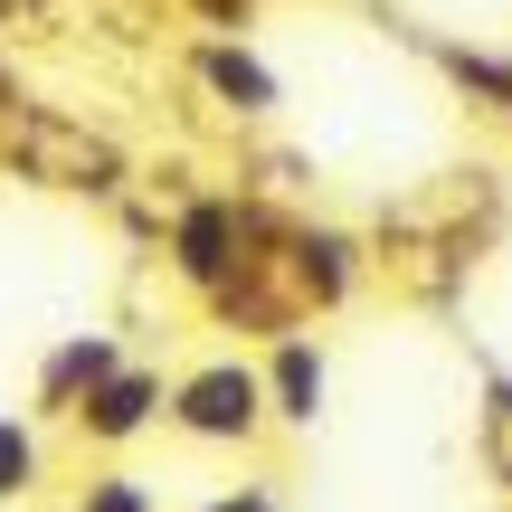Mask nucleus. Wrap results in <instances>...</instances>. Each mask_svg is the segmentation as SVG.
I'll list each match as a JSON object with an SVG mask.
<instances>
[{
	"label": "nucleus",
	"mask_w": 512,
	"mask_h": 512,
	"mask_svg": "<svg viewBox=\"0 0 512 512\" xmlns=\"http://www.w3.org/2000/svg\"><path fill=\"white\" fill-rule=\"evenodd\" d=\"M162 408H171V427L200 437V446H247L256 427H266V380H256L247 361H200Z\"/></svg>",
	"instance_id": "nucleus-1"
},
{
	"label": "nucleus",
	"mask_w": 512,
	"mask_h": 512,
	"mask_svg": "<svg viewBox=\"0 0 512 512\" xmlns=\"http://www.w3.org/2000/svg\"><path fill=\"white\" fill-rule=\"evenodd\" d=\"M247 238H256V219H247L238 200H200V209H181V228H171V256H181L190 285L219 294V285H238V275L256 266Z\"/></svg>",
	"instance_id": "nucleus-2"
},
{
	"label": "nucleus",
	"mask_w": 512,
	"mask_h": 512,
	"mask_svg": "<svg viewBox=\"0 0 512 512\" xmlns=\"http://www.w3.org/2000/svg\"><path fill=\"white\" fill-rule=\"evenodd\" d=\"M19 162H29L38 181H57V190H114L124 181V152H114L105 133L57 124V114H38V124L19 133Z\"/></svg>",
	"instance_id": "nucleus-3"
},
{
	"label": "nucleus",
	"mask_w": 512,
	"mask_h": 512,
	"mask_svg": "<svg viewBox=\"0 0 512 512\" xmlns=\"http://www.w3.org/2000/svg\"><path fill=\"white\" fill-rule=\"evenodd\" d=\"M152 418H162V370H143V361H114L105 380L86 389V408H76V427H86L95 446H133Z\"/></svg>",
	"instance_id": "nucleus-4"
},
{
	"label": "nucleus",
	"mask_w": 512,
	"mask_h": 512,
	"mask_svg": "<svg viewBox=\"0 0 512 512\" xmlns=\"http://www.w3.org/2000/svg\"><path fill=\"white\" fill-rule=\"evenodd\" d=\"M256 380H266V408H275L285 427H313V418H323V351H313L304 332H285L275 361L256 370Z\"/></svg>",
	"instance_id": "nucleus-5"
},
{
	"label": "nucleus",
	"mask_w": 512,
	"mask_h": 512,
	"mask_svg": "<svg viewBox=\"0 0 512 512\" xmlns=\"http://www.w3.org/2000/svg\"><path fill=\"white\" fill-rule=\"evenodd\" d=\"M114 361H124V351H114L105 332H76V342H67V351L48 361V380H38V399H48V408H76V399H86V389L105 380Z\"/></svg>",
	"instance_id": "nucleus-6"
},
{
	"label": "nucleus",
	"mask_w": 512,
	"mask_h": 512,
	"mask_svg": "<svg viewBox=\"0 0 512 512\" xmlns=\"http://www.w3.org/2000/svg\"><path fill=\"white\" fill-rule=\"evenodd\" d=\"M285 266H294V285H304L313 304H342V294H351V247L332 238V228H304Z\"/></svg>",
	"instance_id": "nucleus-7"
},
{
	"label": "nucleus",
	"mask_w": 512,
	"mask_h": 512,
	"mask_svg": "<svg viewBox=\"0 0 512 512\" xmlns=\"http://www.w3.org/2000/svg\"><path fill=\"white\" fill-rule=\"evenodd\" d=\"M200 76H209V86H219L238 114H275V76L256 67L247 48H200Z\"/></svg>",
	"instance_id": "nucleus-8"
},
{
	"label": "nucleus",
	"mask_w": 512,
	"mask_h": 512,
	"mask_svg": "<svg viewBox=\"0 0 512 512\" xmlns=\"http://www.w3.org/2000/svg\"><path fill=\"white\" fill-rule=\"evenodd\" d=\"M38 484V437L19 418H0V494H29Z\"/></svg>",
	"instance_id": "nucleus-9"
},
{
	"label": "nucleus",
	"mask_w": 512,
	"mask_h": 512,
	"mask_svg": "<svg viewBox=\"0 0 512 512\" xmlns=\"http://www.w3.org/2000/svg\"><path fill=\"white\" fill-rule=\"evenodd\" d=\"M446 67H456V76H465V86H484V95H494V105L512 114V67H484V57H465V48H456V57H446Z\"/></svg>",
	"instance_id": "nucleus-10"
},
{
	"label": "nucleus",
	"mask_w": 512,
	"mask_h": 512,
	"mask_svg": "<svg viewBox=\"0 0 512 512\" xmlns=\"http://www.w3.org/2000/svg\"><path fill=\"white\" fill-rule=\"evenodd\" d=\"M86 512H152V503L133 475H105V484H86Z\"/></svg>",
	"instance_id": "nucleus-11"
},
{
	"label": "nucleus",
	"mask_w": 512,
	"mask_h": 512,
	"mask_svg": "<svg viewBox=\"0 0 512 512\" xmlns=\"http://www.w3.org/2000/svg\"><path fill=\"white\" fill-rule=\"evenodd\" d=\"M200 512H275L266 484H238V494H219V503H200Z\"/></svg>",
	"instance_id": "nucleus-12"
},
{
	"label": "nucleus",
	"mask_w": 512,
	"mask_h": 512,
	"mask_svg": "<svg viewBox=\"0 0 512 512\" xmlns=\"http://www.w3.org/2000/svg\"><path fill=\"white\" fill-rule=\"evenodd\" d=\"M10 10H19V0H0V29H10Z\"/></svg>",
	"instance_id": "nucleus-13"
}]
</instances>
